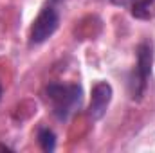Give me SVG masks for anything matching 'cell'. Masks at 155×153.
<instances>
[{
	"instance_id": "obj_1",
	"label": "cell",
	"mask_w": 155,
	"mask_h": 153,
	"mask_svg": "<svg viewBox=\"0 0 155 153\" xmlns=\"http://www.w3.org/2000/svg\"><path fill=\"white\" fill-rule=\"evenodd\" d=\"M83 90L76 83H51L45 88V97L52 114L60 121H67L81 105Z\"/></svg>"
},
{
	"instance_id": "obj_2",
	"label": "cell",
	"mask_w": 155,
	"mask_h": 153,
	"mask_svg": "<svg viewBox=\"0 0 155 153\" xmlns=\"http://www.w3.org/2000/svg\"><path fill=\"white\" fill-rule=\"evenodd\" d=\"M152 65H153V49L152 43L143 41L137 47V61L134 67V72L128 81V88H130V96L134 101H139L148 86V79L152 76Z\"/></svg>"
},
{
	"instance_id": "obj_3",
	"label": "cell",
	"mask_w": 155,
	"mask_h": 153,
	"mask_svg": "<svg viewBox=\"0 0 155 153\" xmlns=\"http://www.w3.org/2000/svg\"><path fill=\"white\" fill-rule=\"evenodd\" d=\"M60 25V13L54 5H45L38 13V16L33 20V25L29 29V43L40 45L51 38Z\"/></svg>"
},
{
	"instance_id": "obj_4",
	"label": "cell",
	"mask_w": 155,
	"mask_h": 153,
	"mask_svg": "<svg viewBox=\"0 0 155 153\" xmlns=\"http://www.w3.org/2000/svg\"><path fill=\"white\" fill-rule=\"evenodd\" d=\"M110 101H112V86L107 81L96 83L92 88L90 105H88V115L92 117V121H97L105 115Z\"/></svg>"
},
{
	"instance_id": "obj_5",
	"label": "cell",
	"mask_w": 155,
	"mask_h": 153,
	"mask_svg": "<svg viewBox=\"0 0 155 153\" xmlns=\"http://www.w3.org/2000/svg\"><path fill=\"white\" fill-rule=\"evenodd\" d=\"M132 15L141 20L155 18V0H134Z\"/></svg>"
},
{
	"instance_id": "obj_6",
	"label": "cell",
	"mask_w": 155,
	"mask_h": 153,
	"mask_svg": "<svg viewBox=\"0 0 155 153\" xmlns=\"http://www.w3.org/2000/svg\"><path fill=\"white\" fill-rule=\"evenodd\" d=\"M38 144L43 151H54L56 148V135L51 128L41 126L38 130Z\"/></svg>"
},
{
	"instance_id": "obj_7",
	"label": "cell",
	"mask_w": 155,
	"mask_h": 153,
	"mask_svg": "<svg viewBox=\"0 0 155 153\" xmlns=\"http://www.w3.org/2000/svg\"><path fill=\"white\" fill-rule=\"evenodd\" d=\"M2 92H4V90H2V85H0V99H2Z\"/></svg>"
}]
</instances>
